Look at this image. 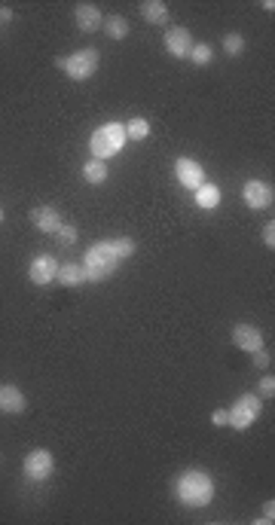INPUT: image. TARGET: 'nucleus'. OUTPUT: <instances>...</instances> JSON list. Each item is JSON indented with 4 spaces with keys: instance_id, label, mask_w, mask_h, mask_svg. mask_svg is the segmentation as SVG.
I'll return each instance as SVG.
<instances>
[{
    "instance_id": "nucleus-1",
    "label": "nucleus",
    "mask_w": 275,
    "mask_h": 525,
    "mask_svg": "<svg viewBox=\"0 0 275 525\" xmlns=\"http://www.w3.org/2000/svg\"><path fill=\"white\" fill-rule=\"evenodd\" d=\"M171 492H175V501L180 507L202 510V507H208L214 498V480H211V473H205L202 467H187L175 477Z\"/></svg>"
},
{
    "instance_id": "nucleus-2",
    "label": "nucleus",
    "mask_w": 275,
    "mask_h": 525,
    "mask_svg": "<svg viewBox=\"0 0 275 525\" xmlns=\"http://www.w3.org/2000/svg\"><path fill=\"white\" fill-rule=\"evenodd\" d=\"M117 269H119V256H117V251H114V244H110V239H107V242L92 244V248L83 254V272H86V281L101 284V281H107V278L114 275Z\"/></svg>"
},
{
    "instance_id": "nucleus-3",
    "label": "nucleus",
    "mask_w": 275,
    "mask_h": 525,
    "mask_svg": "<svg viewBox=\"0 0 275 525\" xmlns=\"http://www.w3.org/2000/svg\"><path fill=\"white\" fill-rule=\"evenodd\" d=\"M126 126H119V122H104V126H98L92 131L89 138V150H92V159H101L107 162L110 156H117V153L126 147Z\"/></svg>"
},
{
    "instance_id": "nucleus-4",
    "label": "nucleus",
    "mask_w": 275,
    "mask_h": 525,
    "mask_svg": "<svg viewBox=\"0 0 275 525\" xmlns=\"http://www.w3.org/2000/svg\"><path fill=\"white\" fill-rule=\"evenodd\" d=\"M98 61H101L98 49H77V53H70V55L55 58V65L65 70V74L74 80V83H86L89 77H95Z\"/></svg>"
},
{
    "instance_id": "nucleus-5",
    "label": "nucleus",
    "mask_w": 275,
    "mask_h": 525,
    "mask_svg": "<svg viewBox=\"0 0 275 525\" xmlns=\"http://www.w3.org/2000/svg\"><path fill=\"white\" fill-rule=\"evenodd\" d=\"M227 413H230V428L248 431L263 413V400L257 394H242V397H236V404H232Z\"/></svg>"
},
{
    "instance_id": "nucleus-6",
    "label": "nucleus",
    "mask_w": 275,
    "mask_h": 525,
    "mask_svg": "<svg viewBox=\"0 0 275 525\" xmlns=\"http://www.w3.org/2000/svg\"><path fill=\"white\" fill-rule=\"evenodd\" d=\"M22 470H25V480L28 482H46L49 477H53V470H55L53 452H49V449H31L28 455H25Z\"/></svg>"
},
{
    "instance_id": "nucleus-7",
    "label": "nucleus",
    "mask_w": 275,
    "mask_h": 525,
    "mask_svg": "<svg viewBox=\"0 0 275 525\" xmlns=\"http://www.w3.org/2000/svg\"><path fill=\"white\" fill-rule=\"evenodd\" d=\"M242 199L251 211H266L272 205V199H275V193H272V187L266 180L251 178V180H244V187H242Z\"/></svg>"
},
{
    "instance_id": "nucleus-8",
    "label": "nucleus",
    "mask_w": 275,
    "mask_h": 525,
    "mask_svg": "<svg viewBox=\"0 0 275 525\" xmlns=\"http://www.w3.org/2000/svg\"><path fill=\"white\" fill-rule=\"evenodd\" d=\"M175 178H178V183H180L183 190H193V193H196L202 183H205V168H202L196 159L180 156V159H175Z\"/></svg>"
},
{
    "instance_id": "nucleus-9",
    "label": "nucleus",
    "mask_w": 275,
    "mask_h": 525,
    "mask_svg": "<svg viewBox=\"0 0 275 525\" xmlns=\"http://www.w3.org/2000/svg\"><path fill=\"white\" fill-rule=\"evenodd\" d=\"M55 275H58V260L49 254H37L28 266V278H31V284H37V287H49L55 281Z\"/></svg>"
},
{
    "instance_id": "nucleus-10",
    "label": "nucleus",
    "mask_w": 275,
    "mask_h": 525,
    "mask_svg": "<svg viewBox=\"0 0 275 525\" xmlns=\"http://www.w3.org/2000/svg\"><path fill=\"white\" fill-rule=\"evenodd\" d=\"M193 34L187 28H180V25H175V28H168L166 31V53L171 55V58H190V49H193Z\"/></svg>"
},
{
    "instance_id": "nucleus-11",
    "label": "nucleus",
    "mask_w": 275,
    "mask_h": 525,
    "mask_svg": "<svg viewBox=\"0 0 275 525\" xmlns=\"http://www.w3.org/2000/svg\"><path fill=\"white\" fill-rule=\"evenodd\" d=\"M232 342H236V348H242V352H260L263 348V330L254 324H236L232 327Z\"/></svg>"
},
{
    "instance_id": "nucleus-12",
    "label": "nucleus",
    "mask_w": 275,
    "mask_h": 525,
    "mask_svg": "<svg viewBox=\"0 0 275 525\" xmlns=\"http://www.w3.org/2000/svg\"><path fill=\"white\" fill-rule=\"evenodd\" d=\"M74 25L83 31V34H95V31L104 25V16L95 4H77L74 6Z\"/></svg>"
},
{
    "instance_id": "nucleus-13",
    "label": "nucleus",
    "mask_w": 275,
    "mask_h": 525,
    "mask_svg": "<svg viewBox=\"0 0 275 525\" xmlns=\"http://www.w3.org/2000/svg\"><path fill=\"white\" fill-rule=\"evenodd\" d=\"M28 409V397L16 385H0V413L6 416H22Z\"/></svg>"
},
{
    "instance_id": "nucleus-14",
    "label": "nucleus",
    "mask_w": 275,
    "mask_h": 525,
    "mask_svg": "<svg viewBox=\"0 0 275 525\" xmlns=\"http://www.w3.org/2000/svg\"><path fill=\"white\" fill-rule=\"evenodd\" d=\"M31 223H34L40 232L55 235V229L61 226V214L53 208V205H37V208L31 211Z\"/></svg>"
},
{
    "instance_id": "nucleus-15",
    "label": "nucleus",
    "mask_w": 275,
    "mask_h": 525,
    "mask_svg": "<svg viewBox=\"0 0 275 525\" xmlns=\"http://www.w3.org/2000/svg\"><path fill=\"white\" fill-rule=\"evenodd\" d=\"M55 281L61 287H83L86 284V272H83V263H58V275Z\"/></svg>"
},
{
    "instance_id": "nucleus-16",
    "label": "nucleus",
    "mask_w": 275,
    "mask_h": 525,
    "mask_svg": "<svg viewBox=\"0 0 275 525\" xmlns=\"http://www.w3.org/2000/svg\"><path fill=\"white\" fill-rule=\"evenodd\" d=\"M141 16H144L150 25H166L168 22V6L162 4V0H144V4H141Z\"/></svg>"
},
{
    "instance_id": "nucleus-17",
    "label": "nucleus",
    "mask_w": 275,
    "mask_h": 525,
    "mask_svg": "<svg viewBox=\"0 0 275 525\" xmlns=\"http://www.w3.org/2000/svg\"><path fill=\"white\" fill-rule=\"evenodd\" d=\"M193 195H196L199 208H205V211H211V208H217V205H220V187H214V183H208V180L202 183Z\"/></svg>"
},
{
    "instance_id": "nucleus-18",
    "label": "nucleus",
    "mask_w": 275,
    "mask_h": 525,
    "mask_svg": "<svg viewBox=\"0 0 275 525\" xmlns=\"http://www.w3.org/2000/svg\"><path fill=\"white\" fill-rule=\"evenodd\" d=\"M83 178H86V183H92V187H101V183L107 180V162L89 159L83 166Z\"/></svg>"
},
{
    "instance_id": "nucleus-19",
    "label": "nucleus",
    "mask_w": 275,
    "mask_h": 525,
    "mask_svg": "<svg viewBox=\"0 0 275 525\" xmlns=\"http://www.w3.org/2000/svg\"><path fill=\"white\" fill-rule=\"evenodd\" d=\"M104 34L110 37V40H126L129 37V22L122 16H110V18H104Z\"/></svg>"
},
{
    "instance_id": "nucleus-20",
    "label": "nucleus",
    "mask_w": 275,
    "mask_h": 525,
    "mask_svg": "<svg viewBox=\"0 0 275 525\" xmlns=\"http://www.w3.org/2000/svg\"><path fill=\"white\" fill-rule=\"evenodd\" d=\"M126 138L129 141H147L150 138V122L144 117H135L126 122Z\"/></svg>"
},
{
    "instance_id": "nucleus-21",
    "label": "nucleus",
    "mask_w": 275,
    "mask_h": 525,
    "mask_svg": "<svg viewBox=\"0 0 275 525\" xmlns=\"http://www.w3.org/2000/svg\"><path fill=\"white\" fill-rule=\"evenodd\" d=\"M211 58H214L211 43H193V49H190V61H193V65L205 67V65H211Z\"/></svg>"
},
{
    "instance_id": "nucleus-22",
    "label": "nucleus",
    "mask_w": 275,
    "mask_h": 525,
    "mask_svg": "<svg viewBox=\"0 0 275 525\" xmlns=\"http://www.w3.org/2000/svg\"><path fill=\"white\" fill-rule=\"evenodd\" d=\"M110 244H114V251H117V256H119V263H126L129 256H135V251H138L135 239H129V235H122V239H110Z\"/></svg>"
},
{
    "instance_id": "nucleus-23",
    "label": "nucleus",
    "mask_w": 275,
    "mask_h": 525,
    "mask_svg": "<svg viewBox=\"0 0 275 525\" xmlns=\"http://www.w3.org/2000/svg\"><path fill=\"white\" fill-rule=\"evenodd\" d=\"M220 46H223V53H227V55H242L244 53V37L236 34V31H230V34L220 40Z\"/></svg>"
},
{
    "instance_id": "nucleus-24",
    "label": "nucleus",
    "mask_w": 275,
    "mask_h": 525,
    "mask_svg": "<svg viewBox=\"0 0 275 525\" xmlns=\"http://www.w3.org/2000/svg\"><path fill=\"white\" fill-rule=\"evenodd\" d=\"M55 239H58V242H65V244H74V242L80 239V232H77V226H74V223H65V220H61V226L55 229Z\"/></svg>"
},
{
    "instance_id": "nucleus-25",
    "label": "nucleus",
    "mask_w": 275,
    "mask_h": 525,
    "mask_svg": "<svg viewBox=\"0 0 275 525\" xmlns=\"http://www.w3.org/2000/svg\"><path fill=\"white\" fill-rule=\"evenodd\" d=\"M257 397H260V400H263V397H269V400L275 397V379H272V373L263 376L260 382H257Z\"/></svg>"
},
{
    "instance_id": "nucleus-26",
    "label": "nucleus",
    "mask_w": 275,
    "mask_h": 525,
    "mask_svg": "<svg viewBox=\"0 0 275 525\" xmlns=\"http://www.w3.org/2000/svg\"><path fill=\"white\" fill-rule=\"evenodd\" d=\"M254 367H260V369H269V367H272V354L266 352V348L254 352Z\"/></svg>"
},
{
    "instance_id": "nucleus-27",
    "label": "nucleus",
    "mask_w": 275,
    "mask_h": 525,
    "mask_svg": "<svg viewBox=\"0 0 275 525\" xmlns=\"http://www.w3.org/2000/svg\"><path fill=\"white\" fill-rule=\"evenodd\" d=\"M263 244H266L269 251L275 248V223H272V220H269L266 226H263Z\"/></svg>"
},
{
    "instance_id": "nucleus-28",
    "label": "nucleus",
    "mask_w": 275,
    "mask_h": 525,
    "mask_svg": "<svg viewBox=\"0 0 275 525\" xmlns=\"http://www.w3.org/2000/svg\"><path fill=\"white\" fill-rule=\"evenodd\" d=\"M211 425H217V428L230 425V413H227V409H214V413H211Z\"/></svg>"
},
{
    "instance_id": "nucleus-29",
    "label": "nucleus",
    "mask_w": 275,
    "mask_h": 525,
    "mask_svg": "<svg viewBox=\"0 0 275 525\" xmlns=\"http://www.w3.org/2000/svg\"><path fill=\"white\" fill-rule=\"evenodd\" d=\"M272 519H275V501H266L263 504V516L257 522H272Z\"/></svg>"
},
{
    "instance_id": "nucleus-30",
    "label": "nucleus",
    "mask_w": 275,
    "mask_h": 525,
    "mask_svg": "<svg viewBox=\"0 0 275 525\" xmlns=\"http://www.w3.org/2000/svg\"><path fill=\"white\" fill-rule=\"evenodd\" d=\"M0 22H13V6H0Z\"/></svg>"
},
{
    "instance_id": "nucleus-31",
    "label": "nucleus",
    "mask_w": 275,
    "mask_h": 525,
    "mask_svg": "<svg viewBox=\"0 0 275 525\" xmlns=\"http://www.w3.org/2000/svg\"><path fill=\"white\" fill-rule=\"evenodd\" d=\"M0 223H4V208H0Z\"/></svg>"
}]
</instances>
